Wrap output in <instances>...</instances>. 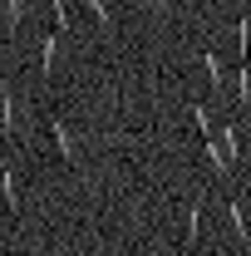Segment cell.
<instances>
[{
    "instance_id": "cell-1",
    "label": "cell",
    "mask_w": 251,
    "mask_h": 256,
    "mask_svg": "<svg viewBox=\"0 0 251 256\" xmlns=\"http://www.w3.org/2000/svg\"><path fill=\"white\" fill-rule=\"evenodd\" d=\"M50 138H54L60 158H64V162H74V138H69V128H64V118H50Z\"/></svg>"
},
{
    "instance_id": "cell-2",
    "label": "cell",
    "mask_w": 251,
    "mask_h": 256,
    "mask_svg": "<svg viewBox=\"0 0 251 256\" xmlns=\"http://www.w3.org/2000/svg\"><path fill=\"white\" fill-rule=\"evenodd\" d=\"M0 197H5V207L20 217V192H15V172H10V168H0Z\"/></svg>"
},
{
    "instance_id": "cell-3",
    "label": "cell",
    "mask_w": 251,
    "mask_h": 256,
    "mask_svg": "<svg viewBox=\"0 0 251 256\" xmlns=\"http://www.w3.org/2000/svg\"><path fill=\"white\" fill-rule=\"evenodd\" d=\"M54 54H60V34H44V40H40V74L54 69Z\"/></svg>"
},
{
    "instance_id": "cell-4",
    "label": "cell",
    "mask_w": 251,
    "mask_h": 256,
    "mask_svg": "<svg viewBox=\"0 0 251 256\" xmlns=\"http://www.w3.org/2000/svg\"><path fill=\"white\" fill-rule=\"evenodd\" d=\"M0 133L15 138V98H10V94H0Z\"/></svg>"
},
{
    "instance_id": "cell-5",
    "label": "cell",
    "mask_w": 251,
    "mask_h": 256,
    "mask_svg": "<svg viewBox=\"0 0 251 256\" xmlns=\"http://www.w3.org/2000/svg\"><path fill=\"white\" fill-rule=\"evenodd\" d=\"M197 226H202V197L188 207V236H192V242H197Z\"/></svg>"
},
{
    "instance_id": "cell-6",
    "label": "cell",
    "mask_w": 251,
    "mask_h": 256,
    "mask_svg": "<svg viewBox=\"0 0 251 256\" xmlns=\"http://www.w3.org/2000/svg\"><path fill=\"white\" fill-rule=\"evenodd\" d=\"M207 84H212V89L222 84V64H217V54H212V50H207Z\"/></svg>"
},
{
    "instance_id": "cell-7",
    "label": "cell",
    "mask_w": 251,
    "mask_h": 256,
    "mask_svg": "<svg viewBox=\"0 0 251 256\" xmlns=\"http://www.w3.org/2000/svg\"><path fill=\"white\" fill-rule=\"evenodd\" d=\"M20 15H25V5H20V0H5V20H10V30L20 25Z\"/></svg>"
},
{
    "instance_id": "cell-8",
    "label": "cell",
    "mask_w": 251,
    "mask_h": 256,
    "mask_svg": "<svg viewBox=\"0 0 251 256\" xmlns=\"http://www.w3.org/2000/svg\"><path fill=\"white\" fill-rule=\"evenodd\" d=\"M197 133H202V138H212V118H207V108H202V104H197Z\"/></svg>"
},
{
    "instance_id": "cell-9",
    "label": "cell",
    "mask_w": 251,
    "mask_h": 256,
    "mask_svg": "<svg viewBox=\"0 0 251 256\" xmlns=\"http://www.w3.org/2000/svg\"><path fill=\"white\" fill-rule=\"evenodd\" d=\"M84 5H89V15H94L98 25H108V10H104V0H84Z\"/></svg>"
},
{
    "instance_id": "cell-10",
    "label": "cell",
    "mask_w": 251,
    "mask_h": 256,
    "mask_svg": "<svg viewBox=\"0 0 251 256\" xmlns=\"http://www.w3.org/2000/svg\"><path fill=\"white\" fill-rule=\"evenodd\" d=\"M0 94H5V84H0Z\"/></svg>"
},
{
    "instance_id": "cell-11",
    "label": "cell",
    "mask_w": 251,
    "mask_h": 256,
    "mask_svg": "<svg viewBox=\"0 0 251 256\" xmlns=\"http://www.w3.org/2000/svg\"><path fill=\"white\" fill-rule=\"evenodd\" d=\"M158 5H162V0H158Z\"/></svg>"
}]
</instances>
